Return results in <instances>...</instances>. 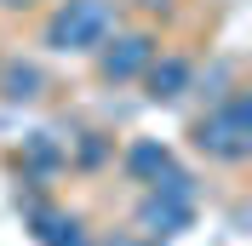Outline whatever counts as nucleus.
<instances>
[{
  "label": "nucleus",
  "instance_id": "12",
  "mask_svg": "<svg viewBox=\"0 0 252 246\" xmlns=\"http://www.w3.org/2000/svg\"><path fill=\"white\" fill-rule=\"evenodd\" d=\"M126 12H138V17H172L178 12V0H121Z\"/></svg>",
  "mask_w": 252,
  "mask_h": 246
},
{
  "label": "nucleus",
  "instance_id": "14",
  "mask_svg": "<svg viewBox=\"0 0 252 246\" xmlns=\"http://www.w3.org/2000/svg\"><path fill=\"white\" fill-rule=\"evenodd\" d=\"M46 0H0V12H40Z\"/></svg>",
  "mask_w": 252,
  "mask_h": 246
},
{
  "label": "nucleus",
  "instance_id": "15",
  "mask_svg": "<svg viewBox=\"0 0 252 246\" xmlns=\"http://www.w3.org/2000/svg\"><path fill=\"white\" fill-rule=\"evenodd\" d=\"M40 246H92L86 235H58V241H40Z\"/></svg>",
  "mask_w": 252,
  "mask_h": 246
},
{
  "label": "nucleus",
  "instance_id": "7",
  "mask_svg": "<svg viewBox=\"0 0 252 246\" xmlns=\"http://www.w3.org/2000/svg\"><path fill=\"white\" fill-rule=\"evenodd\" d=\"M52 92V75L34 58H6L0 52V97L6 103H40Z\"/></svg>",
  "mask_w": 252,
  "mask_h": 246
},
{
  "label": "nucleus",
  "instance_id": "6",
  "mask_svg": "<svg viewBox=\"0 0 252 246\" xmlns=\"http://www.w3.org/2000/svg\"><path fill=\"white\" fill-rule=\"evenodd\" d=\"M17 166H23V184L29 189H46L63 166H69V143H58L52 132H23L17 143Z\"/></svg>",
  "mask_w": 252,
  "mask_h": 246
},
{
  "label": "nucleus",
  "instance_id": "1",
  "mask_svg": "<svg viewBox=\"0 0 252 246\" xmlns=\"http://www.w3.org/2000/svg\"><path fill=\"white\" fill-rule=\"evenodd\" d=\"M40 46L63 52V58H92L109 40L115 23H126L121 0H46L40 6Z\"/></svg>",
  "mask_w": 252,
  "mask_h": 246
},
{
  "label": "nucleus",
  "instance_id": "8",
  "mask_svg": "<svg viewBox=\"0 0 252 246\" xmlns=\"http://www.w3.org/2000/svg\"><path fill=\"white\" fill-rule=\"evenodd\" d=\"M172 160H178L172 143H160V138H132V143L121 149V172L132 178V184H143V189L155 184V178L172 166Z\"/></svg>",
  "mask_w": 252,
  "mask_h": 246
},
{
  "label": "nucleus",
  "instance_id": "13",
  "mask_svg": "<svg viewBox=\"0 0 252 246\" xmlns=\"http://www.w3.org/2000/svg\"><path fill=\"white\" fill-rule=\"evenodd\" d=\"M103 246H155V241H143L138 229H109V241Z\"/></svg>",
  "mask_w": 252,
  "mask_h": 246
},
{
  "label": "nucleus",
  "instance_id": "3",
  "mask_svg": "<svg viewBox=\"0 0 252 246\" xmlns=\"http://www.w3.org/2000/svg\"><path fill=\"white\" fill-rule=\"evenodd\" d=\"M155 52H160V29H149V23H115L109 40L92 52L97 80H103V86H132V80L149 69Z\"/></svg>",
  "mask_w": 252,
  "mask_h": 246
},
{
  "label": "nucleus",
  "instance_id": "10",
  "mask_svg": "<svg viewBox=\"0 0 252 246\" xmlns=\"http://www.w3.org/2000/svg\"><path fill=\"white\" fill-rule=\"evenodd\" d=\"M229 86H241V63H235V58H212L206 69L195 63V92H201L206 103H218Z\"/></svg>",
  "mask_w": 252,
  "mask_h": 246
},
{
  "label": "nucleus",
  "instance_id": "4",
  "mask_svg": "<svg viewBox=\"0 0 252 246\" xmlns=\"http://www.w3.org/2000/svg\"><path fill=\"white\" fill-rule=\"evenodd\" d=\"M138 80H143V97H149V103H184V97L195 92V58L178 52V46H160Z\"/></svg>",
  "mask_w": 252,
  "mask_h": 246
},
{
  "label": "nucleus",
  "instance_id": "5",
  "mask_svg": "<svg viewBox=\"0 0 252 246\" xmlns=\"http://www.w3.org/2000/svg\"><path fill=\"white\" fill-rule=\"evenodd\" d=\"M195 223V200H172V195H149L138 200V235L143 241H172Z\"/></svg>",
  "mask_w": 252,
  "mask_h": 246
},
{
  "label": "nucleus",
  "instance_id": "9",
  "mask_svg": "<svg viewBox=\"0 0 252 246\" xmlns=\"http://www.w3.org/2000/svg\"><path fill=\"white\" fill-rule=\"evenodd\" d=\"M115 160V138L109 132H80V138H69V166L75 172H103Z\"/></svg>",
  "mask_w": 252,
  "mask_h": 246
},
{
  "label": "nucleus",
  "instance_id": "2",
  "mask_svg": "<svg viewBox=\"0 0 252 246\" xmlns=\"http://www.w3.org/2000/svg\"><path fill=\"white\" fill-rule=\"evenodd\" d=\"M189 138L206 160H223V166H241L252 154V86H229L218 103H206L195 121H189Z\"/></svg>",
  "mask_w": 252,
  "mask_h": 246
},
{
  "label": "nucleus",
  "instance_id": "11",
  "mask_svg": "<svg viewBox=\"0 0 252 246\" xmlns=\"http://www.w3.org/2000/svg\"><path fill=\"white\" fill-rule=\"evenodd\" d=\"M149 189H155V195H172V200H195V172H189V166H178V160H172V166L160 172V178H155Z\"/></svg>",
  "mask_w": 252,
  "mask_h": 246
}]
</instances>
